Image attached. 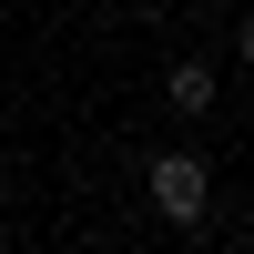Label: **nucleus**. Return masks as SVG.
<instances>
[{
  "label": "nucleus",
  "instance_id": "f257e3e1",
  "mask_svg": "<svg viewBox=\"0 0 254 254\" xmlns=\"http://www.w3.org/2000/svg\"><path fill=\"white\" fill-rule=\"evenodd\" d=\"M153 214L163 224H203V203H214V173H203V153H153Z\"/></svg>",
  "mask_w": 254,
  "mask_h": 254
},
{
  "label": "nucleus",
  "instance_id": "f03ea898",
  "mask_svg": "<svg viewBox=\"0 0 254 254\" xmlns=\"http://www.w3.org/2000/svg\"><path fill=\"white\" fill-rule=\"evenodd\" d=\"M214 71H203V61H173V71H163V112H183V122H203V112H214Z\"/></svg>",
  "mask_w": 254,
  "mask_h": 254
},
{
  "label": "nucleus",
  "instance_id": "7ed1b4c3",
  "mask_svg": "<svg viewBox=\"0 0 254 254\" xmlns=\"http://www.w3.org/2000/svg\"><path fill=\"white\" fill-rule=\"evenodd\" d=\"M234 51H244V61H254V10H244V31H234Z\"/></svg>",
  "mask_w": 254,
  "mask_h": 254
}]
</instances>
